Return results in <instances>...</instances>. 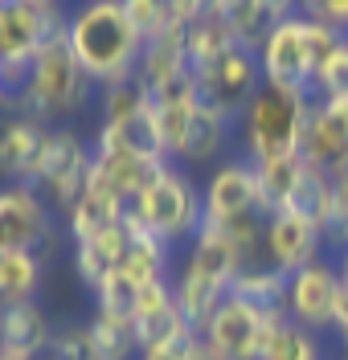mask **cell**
Instances as JSON below:
<instances>
[{
	"instance_id": "33",
	"label": "cell",
	"mask_w": 348,
	"mask_h": 360,
	"mask_svg": "<svg viewBox=\"0 0 348 360\" xmlns=\"http://www.w3.org/2000/svg\"><path fill=\"white\" fill-rule=\"evenodd\" d=\"M94 311L103 315H123V319H131V307H136V295L139 287L123 274V270H111L98 287H94Z\"/></svg>"
},
{
	"instance_id": "14",
	"label": "cell",
	"mask_w": 348,
	"mask_h": 360,
	"mask_svg": "<svg viewBox=\"0 0 348 360\" xmlns=\"http://www.w3.org/2000/svg\"><path fill=\"white\" fill-rule=\"evenodd\" d=\"M131 328H136L139 352L160 348V344H172V340L197 332V328L185 319L181 303H176V295H172V278H160V283L139 287L136 307H131Z\"/></svg>"
},
{
	"instance_id": "18",
	"label": "cell",
	"mask_w": 348,
	"mask_h": 360,
	"mask_svg": "<svg viewBox=\"0 0 348 360\" xmlns=\"http://www.w3.org/2000/svg\"><path fill=\"white\" fill-rule=\"evenodd\" d=\"M53 319L37 299H21V303H4L0 307V352L8 360H29L49 352L53 340Z\"/></svg>"
},
{
	"instance_id": "8",
	"label": "cell",
	"mask_w": 348,
	"mask_h": 360,
	"mask_svg": "<svg viewBox=\"0 0 348 360\" xmlns=\"http://www.w3.org/2000/svg\"><path fill=\"white\" fill-rule=\"evenodd\" d=\"M91 180V143L70 127H49V143L33 172V188L46 197L49 209L66 217Z\"/></svg>"
},
{
	"instance_id": "45",
	"label": "cell",
	"mask_w": 348,
	"mask_h": 360,
	"mask_svg": "<svg viewBox=\"0 0 348 360\" xmlns=\"http://www.w3.org/2000/svg\"><path fill=\"white\" fill-rule=\"evenodd\" d=\"M336 360H348V356H336Z\"/></svg>"
},
{
	"instance_id": "10",
	"label": "cell",
	"mask_w": 348,
	"mask_h": 360,
	"mask_svg": "<svg viewBox=\"0 0 348 360\" xmlns=\"http://www.w3.org/2000/svg\"><path fill=\"white\" fill-rule=\"evenodd\" d=\"M58 238L62 229L33 184H0V250H33L49 258Z\"/></svg>"
},
{
	"instance_id": "2",
	"label": "cell",
	"mask_w": 348,
	"mask_h": 360,
	"mask_svg": "<svg viewBox=\"0 0 348 360\" xmlns=\"http://www.w3.org/2000/svg\"><path fill=\"white\" fill-rule=\"evenodd\" d=\"M242 274V258L233 250V238L221 225L201 221V229L185 242V258L172 270V295L181 303L185 319L201 332L213 307L233 291V278Z\"/></svg>"
},
{
	"instance_id": "17",
	"label": "cell",
	"mask_w": 348,
	"mask_h": 360,
	"mask_svg": "<svg viewBox=\"0 0 348 360\" xmlns=\"http://www.w3.org/2000/svg\"><path fill=\"white\" fill-rule=\"evenodd\" d=\"M233 143V119L221 111H213L205 103H197L188 115V127L172 152V164L181 168H217Z\"/></svg>"
},
{
	"instance_id": "16",
	"label": "cell",
	"mask_w": 348,
	"mask_h": 360,
	"mask_svg": "<svg viewBox=\"0 0 348 360\" xmlns=\"http://www.w3.org/2000/svg\"><path fill=\"white\" fill-rule=\"evenodd\" d=\"M49 143V123H37L29 115L0 119V180L4 184H33V172L41 164Z\"/></svg>"
},
{
	"instance_id": "31",
	"label": "cell",
	"mask_w": 348,
	"mask_h": 360,
	"mask_svg": "<svg viewBox=\"0 0 348 360\" xmlns=\"http://www.w3.org/2000/svg\"><path fill=\"white\" fill-rule=\"evenodd\" d=\"M148 103H152V94H148V86L139 78L111 82V86H103V94H98V111H103L98 123H123V119L139 115Z\"/></svg>"
},
{
	"instance_id": "24",
	"label": "cell",
	"mask_w": 348,
	"mask_h": 360,
	"mask_svg": "<svg viewBox=\"0 0 348 360\" xmlns=\"http://www.w3.org/2000/svg\"><path fill=\"white\" fill-rule=\"evenodd\" d=\"M209 13L230 25L233 41L242 45V49H254V53L262 49L266 33L275 29L271 17H266V8H262V0H213V8H209Z\"/></svg>"
},
{
	"instance_id": "42",
	"label": "cell",
	"mask_w": 348,
	"mask_h": 360,
	"mask_svg": "<svg viewBox=\"0 0 348 360\" xmlns=\"http://www.w3.org/2000/svg\"><path fill=\"white\" fill-rule=\"evenodd\" d=\"M29 4H41V8H62V0H29Z\"/></svg>"
},
{
	"instance_id": "28",
	"label": "cell",
	"mask_w": 348,
	"mask_h": 360,
	"mask_svg": "<svg viewBox=\"0 0 348 360\" xmlns=\"http://www.w3.org/2000/svg\"><path fill=\"white\" fill-rule=\"evenodd\" d=\"M86 328H91V340H94L98 360H139V344H136V328H131V319L94 311L91 319H86Z\"/></svg>"
},
{
	"instance_id": "38",
	"label": "cell",
	"mask_w": 348,
	"mask_h": 360,
	"mask_svg": "<svg viewBox=\"0 0 348 360\" xmlns=\"http://www.w3.org/2000/svg\"><path fill=\"white\" fill-rule=\"evenodd\" d=\"M168 8H172V17H176L181 25H193L213 8V0H168Z\"/></svg>"
},
{
	"instance_id": "20",
	"label": "cell",
	"mask_w": 348,
	"mask_h": 360,
	"mask_svg": "<svg viewBox=\"0 0 348 360\" xmlns=\"http://www.w3.org/2000/svg\"><path fill=\"white\" fill-rule=\"evenodd\" d=\"M123 225H127V221H123ZM119 270H123L136 287H148V283L172 278V246H168L164 238H156V233L139 229V225H127V254H123Z\"/></svg>"
},
{
	"instance_id": "43",
	"label": "cell",
	"mask_w": 348,
	"mask_h": 360,
	"mask_svg": "<svg viewBox=\"0 0 348 360\" xmlns=\"http://www.w3.org/2000/svg\"><path fill=\"white\" fill-rule=\"evenodd\" d=\"M4 4H13V0H0V8H4Z\"/></svg>"
},
{
	"instance_id": "21",
	"label": "cell",
	"mask_w": 348,
	"mask_h": 360,
	"mask_svg": "<svg viewBox=\"0 0 348 360\" xmlns=\"http://www.w3.org/2000/svg\"><path fill=\"white\" fill-rule=\"evenodd\" d=\"M127 254V225H115V229H103L98 238H86V242H74V274L78 283L94 291L111 270H119Z\"/></svg>"
},
{
	"instance_id": "44",
	"label": "cell",
	"mask_w": 348,
	"mask_h": 360,
	"mask_svg": "<svg viewBox=\"0 0 348 360\" xmlns=\"http://www.w3.org/2000/svg\"><path fill=\"white\" fill-rule=\"evenodd\" d=\"M0 360H8V356H4V352H0Z\"/></svg>"
},
{
	"instance_id": "27",
	"label": "cell",
	"mask_w": 348,
	"mask_h": 360,
	"mask_svg": "<svg viewBox=\"0 0 348 360\" xmlns=\"http://www.w3.org/2000/svg\"><path fill=\"white\" fill-rule=\"evenodd\" d=\"M332 201H336V193H332V176L320 172V168H311V164H303V172H299V180H295V193H291L287 209L299 213V217H307V221H316V225H328V217H332Z\"/></svg>"
},
{
	"instance_id": "35",
	"label": "cell",
	"mask_w": 348,
	"mask_h": 360,
	"mask_svg": "<svg viewBox=\"0 0 348 360\" xmlns=\"http://www.w3.org/2000/svg\"><path fill=\"white\" fill-rule=\"evenodd\" d=\"M49 356L53 360H98L91 328H86V323H62V328H53Z\"/></svg>"
},
{
	"instance_id": "22",
	"label": "cell",
	"mask_w": 348,
	"mask_h": 360,
	"mask_svg": "<svg viewBox=\"0 0 348 360\" xmlns=\"http://www.w3.org/2000/svg\"><path fill=\"white\" fill-rule=\"evenodd\" d=\"M185 70H193V62H188V49H185V25H172L168 33L152 37V41H143L136 78L148 90H156L160 82L176 78V74H185Z\"/></svg>"
},
{
	"instance_id": "19",
	"label": "cell",
	"mask_w": 348,
	"mask_h": 360,
	"mask_svg": "<svg viewBox=\"0 0 348 360\" xmlns=\"http://www.w3.org/2000/svg\"><path fill=\"white\" fill-rule=\"evenodd\" d=\"M123 213H127V201L115 197L107 184H98V180H86V188H82V197L74 201V209L66 213V233L70 242H86V238H98L103 229H115L123 225Z\"/></svg>"
},
{
	"instance_id": "40",
	"label": "cell",
	"mask_w": 348,
	"mask_h": 360,
	"mask_svg": "<svg viewBox=\"0 0 348 360\" xmlns=\"http://www.w3.org/2000/svg\"><path fill=\"white\" fill-rule=\"evenodd\" d=\"M336 266H340V274H344V283H348V242L340 246V258H336Z\"/></svg>"
},
{
	"instance_id": "29",
	"label": "cell",
	"mask_w": 348,
	"mask_h": 360,
	"mask_svg": "<svg viewBox=\"0 0 348 360\" xmlns=\"http://www.w3.org/2000/svg\"><path fill=\"white\" fill-rule=\"evenodd\" d=\"M233 45H238V41H233L230 25L221 21V17H213V13H205L201 21L185 25V49H188V62H193V66L221 58V53L233 49Z\"/></svg>"
},
{
	"instance_id": "34",
	"label": "cell",
	"mask_w": 348,
	"mask_h": 360,
	"mask_svg": "<svg viewBox=\"0 0 348 360\" xmlns=\"http://www.w3.org/2000/svg\"><path fill=\"white\" fill-rule=\"evenodd\" d=\"M123 4V13H127V21L136 25V33L143 41H152V37H160L168 33L172 25H181L172 17V8H168V0H119Z\"/></svg>"
},
{
	"instance_id": "23",
	"label": "cell",
	"mask_w": 348,
	"mask_h": 360,
	"mask_svg": "<svg viewBox=\"0 0 348 360\" xmlns=\"http://www.w3.org/2000/svg\"><path fill=\"white\" fill-rule=\"evenodd\" d=\"M46 274V258L33 250H0V307L4 303H21V299H37Z\"/></svg>"
},
{
	"instance_id": "3",
	"label": "cell",
	"mask_w": 348,
	"mask_h": 360,
	"mask_svg": "<svg viewBox=\"0 0 348 360\" xmlns=\"http://www.w3.org/2000/svg\"><path fill=\"white\" fill-rule=\"evenodd\" d=\"M91 94H94V82L86 78V70L78 66L66 33H58L33 58V70H29L25 86L13 94V111L53 127L58 119L82 111L91 103Z\"/></svg>"
},
{
	"instance_id": "9",
	"label": "cell",
	"mask_w": 348,
	"mask_h": 360,
	"mask_svg": "<svg viewBox=\"0 0 348 360\" xmlns=\"http://www.w3.org/2000/svg\"><path fill=\"white\" fill-rule=\"evenodd\" d=\"M193 74H197V103L230 115L233 123H238V115L250 107V98L262 90L258 53L254 49H242V45L226 49V53L213 58V62L193 66Z\"/></svg>"
},
{
	"instance_id": "41",
	"label": "cell",
	"mask_w": 348,
	"mask_h": 360,
	"mask_svg": "<svg viewBox=\"0 0 348 360\" xmlns=\"http://www.w3.org/2000/svg\"><path fill=\"white\" fill-rule=\"evenodd\" d=\"M0 107H13V90L4 86V74H0Z\"/></svg>"
},
{
	"instance_id": "37",
	"label": "cell",
	"mask_w": 348,
	"mask_h": 360,
	"mask_svg": "<svg viewBox=\"0 0 348 360\" xmlns=\"http://www.w3.org/2000/svg\"><path fill=\"white\" fill-rule=\"evenodd\" d=\"M197 344H201V332H188V336L172 340V344H160V348H148V352H139V360H188Z\"/></svg>"
},
{
	"instance_id": "26",
	"label": "cell",
	"mask_w": 348,
	"mask_h": 360,
	"mask_svg": "<svg viewBox=\"0 0 348 360\" xmlns=\"http://www.w3.org/2000/svg\"><path fill=\"white\" fill-rule=\"evenodd\" d=\"M258 172V205H262V217L287 209L291 193H295V180L303 172V156H283V160H266L254 164Z\"/></svg>"
},
{
	"instance_id": "1",
	"label": "cell",
	"mask_w": 348,
	"mask_h": 360,
	"mask_svg": "<svg viewBox=\"0 0 348 360\" xmlns=\"http://www.w3.org/2000/svg\"><path fill=\"white\" fill-rule=\"evenodd\" d=\"M66 41L78 58V66L86 70L94 86H111V82H127L139 70V53H143V37L136 25L127 21L119 0H86L70 13L66 21Z\"/></svg>"
},
{
	"instance_id": "15",
	"label": "cell",
	"mask_w": 348,
	"mask_h": 360,
	"mask_svg": "<svg viewBox=\"0 0 348 360\" xmlns=\"http://www.w3.org/2000/svg\"><path fill=\"white\" fill-rule=\"evenodd\" d=\"M303 164L320 168L328 176H340L348 168V103H316L307 115V131L299 143Z\"/></svg>"
},
{
	"instance_id": "32",
	"label": "cell",
	"mask_w": 348,
	"mask_h": 360,
	"mask_svg": "<svg viewBox=\"0 0 348 360\" xmlns=\"http://www.w3.org/2000/svg\"><path fill=\"white\" fill-rule=\"evenodd\" d=\"M311 98L316 103H348V37H340V45L320 66L316 82H311Z\"/></svg>"
},
{
	"instance_id": "39",
	"label": "cell",
	"mask_w": 348,
	"mask_h": 360,
	"mask_svg": "<svg viewBox=\"0 0 348 360\" xmlns=\"http://www.w3.org/2000/svg\"><path fill=\"white\" fill-rule=\"evenodd\" d=\"M332 336H336V344H340V356H348V283H344V291H340V307H336Z\"/></svg>"
},
{
	"instance_id": "11",
	"label": "cell",
	"mask_w": 348,
	"mask_h": 360,
	"mask_svg": "<svg viewBox=\"0 0 348 360\" xmlns=\"http://www.w3.org/2000/svg\"><path fill=\"white\" fill-rule=\"evenodd\" d=\"M201 205H205V221L230 229L233 221L258 217V172L254 164L242 156H226L217 168H209L205 184H201Z\"/></svg>"
},
{
	"instance_id": "5",
	"label": "cell",
	"mask_w": 348,
	"mask_h": 360,
	"mask_svg": "<svg viewBox=\"0 0 348 360\" xmlns=\"http://www.w3.org/2000/svg\"><path fill=\"white\" fill-rule=\"evenodd\" d=\"M307 115H311V98L307 94H291V90H278V86L262 82V90L250 98V107L238 115L242 156L250 164L299 156Z\"/></svg>"
},
{
	"instance_id": "36",
	"label": "cell",
	"mask_w": 348,
	"mask_h": 360,
	"mask_svg": "<svg viewBox=\"0 0 348 360\" xmlns=\"http://www.w3.org/2000/svg\"><path fill=\"white\" fill-rule=\"evenodd\" d=\"M299 13L348 37V0H299Z\"/></svg>"
},
{
	"instance_id": "25",
	"label": "cell",
	"mask_w": 348,
	"mask_h": 360,
	"mask_svg": "<svg viewBox=\"0 0 348 360\" xmlns=\"http://www.w3.org/2000/svg\"><path fill=\"white\" fill-rule=\"evenodd\" d=\"M287 278H291V274H283V270H275V266H250L233 278V295H242L246 303L262 307L266 315L291 319V315H287Z\"/></svg>"
},
{
	"instance_id": "13",
	"label": "cell",
	"mask_w": 348,
	"mask_h": 360,
	"mask_svg": "<svg viewBox=\"0 0 348 360\" xmlns=\"http://www.w3.org/2000/svg\"><path fill=\"white\" fill-rule=\"evenodd\" d=\"M262 246H266V266L295 274V270L328 258V233L324 225L307 221L291 209H278V213H266V221H262Z\"/></svg>"
},
{
	"instance_id": "7",
	"label": "cell",
	"mask_w": 348,
	"mask_h": 360,
	"mask_svg": "<svg viewBox=\"0 0 348 360\" xmlns=\"http://www.w3.org/2000/svg\"><path fill=\"white\" fill-rule=\"evenodd\" d=\"M283 323H287V319L266 315L262 307H254V303H246L242 295L230 291L217 307H213V315L205 319L201 340H205V348L217 360H262Z\"/></svg>"
},
{
	"instance_id": "6",
	"label": "cell",
	"mask_w": 348,
	"mask_h": 360,
	"mask_svg": "<svg viewBox=\"0 0 348 360\" xmlns=\"http://www.w3.org/2000/svg\"><path fill=\"white\" fill-rule=\"evenodd\" d=\"M123 221L164 238L168 246H181V242H188V238L201 229V221H205L201 188H197V180L188 176V168H181V164L168 160L160 172L143 184V193L127 205Z\"/></svg>"
},
{
	"instance_id": "12",
	"label": "cell",
	"mask_w": 348,
	"mask_h": 360,
	"mask_svg": "<svg viewBox=\"0 0 348 360\" xmlns=\"http://www.w3.org/2000/svg\"><path fill=\"white\" fill-rule=\"evenodd\" d=\"M340 291H344V274L328 258L295 270L287 278V315H291V323H299L316 336H328L332 323H336Z\"/></svg>"
},
{
	"instance_id": "30",
	"label": "cell",
	"mask_w": 348,
	"mask_h": 360,
	"mask_svg": "<svg viewBox=\"0 0 348 360\" xmlns=\"http://www.w3.org/2000/svg\"><path fill=\"white\" fill-rule=\"evenodd\" d=\"M262 360H328L324 336H316V332H307V328L287 319L275 332V340H271V348H266Z\"/></svg>"
},
{
	"instance_id": "4",
	"label": "cell",
	"mask_w": 348,
	"mask_h": 360,
	"mask_svg": "<svg viewBox=\"0 0 348 360\" xmlns=\"http://www.w3.org/2000/svg\"><path fill=\"white\" fill-rule=\"evenodd\" d=\"M336 45H340V33H336V29L311 21V17H303V13L278 21L275 29L266 33L262 49H258L262 82L311 98V82H316L320 66L328 62V53H332Z\"/></svg>"
}]
</instances>
